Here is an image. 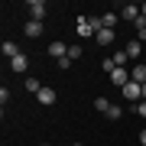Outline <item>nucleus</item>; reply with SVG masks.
Returning a JSON list of instances; mask_svg holds the SVG:
<instances>
[{"label": "nucleus", "instance_id": "f257e3e1", "mask_svg": "<svg viewBox=\"0 0 146 146\" xmlns=\"http://www.w3.org/2000/svg\"><path fill=\"white\" fill-rule=\"evenodd\" d=\"M120 94H123V101H130V104H140V101H143V84L127 81L123 88H120Z\"/></svg>", "mask_w": 146, "mask_h": 146}, {"label": "nucleus", "instance_id": "f03ea898", "mask_svg": "<svg viewBox=\"0 0 146 146\" xmlns=\"http://www.w3.org/2000/svg\"><path fill=\"white\" fill-rule=\"evenodd\" d=\"M46 13H49V7H46V0H29V20H46Z\"/></svg>", "mask_w": 146, "mask_h": 146}, {"label": "nucleus", "instance_id": "7ed1b4c3", "mask_svg": "<svg viewBox=\"0 0 146 146\" xmlns=\"http://www.w3.org/2000/svg\"><path fill=\"white\" fill-rule=\"evenodd\" d=\"M36 101H39L42 107H52L55 101H58V91H55V88H42V91L36 94Z\"/></svg>", "mask_w": 146, "mask_h": 146}, {"label": "nucleus", "instance_id": "20e7f679", "mask_svg": "<svg viewBox=\"0 0 146 146\" xmlns=\"http://www.w3.org/2000/svg\"><path fill=\"white\" fill-rule=\"evenodd\" d=\"M120 20L136 23V20H140V7H136V3H123V7H120Z\"/></svg>", "mask_w": 146, "mask_h": 146}, {"label": "nucleus", "instance_id": "39448f33", "mask_svg": "<svg viewBox=\"0 0 146 146\" xmlns=\"http://www.w3.org/2000/svg\"><path fill=\"white\" fill-rule=\"evenodd\" d=\"M123 52L130 55V62L136 65V62H140V55H143V42H140V39H130V42H127V49H123Z\"/></svg>", "mask_w": 146, "mask_h": 146}, {"label": "nucleus", "instance_id": "423d86ee", "mask_svg": "<svg viewBox=\"0 0 146 146\" xmlns=\"http://www.w3.org/2000/svg\"><path fill=\"white\" fill-rule=\"evenodd\" d=\"M127 81H130V68H114V72H110V84H117V88H123Z\"/></svg>", "mask_w": 146, "mask_h": 146}, {"label": "nucleus", "instance_id": "0eeeda50", "mask_svg": "<svg viewBox=\"0 0 146 146\" xmlns=\"http://www.w3.org/2000/svg\"><path fill=\"white\" fill-rule=\"evenodd\" d=\"M49 55H52V58H68V46H65L62 39L49 42Z\"/></svg>", "mask_w": 146, "mask_h": 146}, {"label": "nucleus", "instance_id": "6e6552de", "mask_svg": "<svg viewBox=\"0 0 146 146\" xmlns=\"http://www.w3.org/2000/svg\"><path fill=\"white\" fill-rule=\"evenodd\" d=\"M130 81H136V84H146V65H143V62L130 65Z\"/></svg>", "mask_w": 146, "mask_h": 146}, {"label": "nucleus", "instance_id": "1a4fd4ad", "mask_svg": "<svg viewBox=\"0 0 146 146\" xmlns=\"http://www.w3.org/2000/svg\"><path fill=\"white\" fill-rule=\"evenodd\" d=\"M0 52H3V58H7V62H13V58H16V55H20V46H16V42H13V39H7V42H3V46H0Z\"/></svg>", "mask_w": 146, "mask_h": 146}, {"label": "nucleus", "instance_id": "9d476101", "mask_svg": "<svg viewBox=\"0 0 146 146\" xmlns=\"http://www.w3.org/2000/svg\"><path fill=\"white\" fill-rule=\"evenodd\" d=\"M78 36H84V39H94L98 33L91 29V23H88V16H78Z\"/></svg>", "mask_w": 146, "mask_h": 146}, {"label": "nucleus", "instance_id": "9b49d317", "mask_svg": "<svg viewBox=\"0 0 146 146\" xmlns=\"http://www.w3.org/2000/svg\"><path fill=\"white\" fill-rule=\"evenodd\" d=\"M23 33H26V39H39V36H42V23H39V20H29Z\"/></svg>", "mask_w": 146, "mask_h": 146}, {"label": "nucleus", "instance_id": "f8f14e48", "mask_svg": "<svg viewBox=\"0 0 146 146\" xmlns=\"http://www.w3.org/2000/svg\"><path fill=\"white\" fill-rule=\"evenodd\" d=\"M10 68H13V72H26V68H29V55H26V52H20V55L10 62Z\"/></svg>", "mask_w": 146, "mask_h": 146}, {"label": "nucleus", "instance_id": "ddd939ff", "mask_svg": "<svg viewBox=\"0 0 146 146\" xmlns=\"http://www.w3.org/2000/svg\"><path fill=\"white\" fill-rule=\"evenodd\" d=\"M114 39H117L114 29H98V36H94V42H98V46H110Z\"/></svg>", "mask_w": 146, "mask_h": 146}, {"label": "nucleus", "instance_id": "4468645a", "mask_svg": "<svg viewBox=\"0 0 146 146\" xmlns=\"http://www.w3.org/2000/svg\"><path fill=\"white\" fill-rule=\"evenodd\" d=\"M110 62H114V68H127V65H133V62H130V55H127L123 49H120V52H114V55H110Z\"/></svg>", "mask_w": 146, "mask_h": 146}, {"label": "nucleus", "instance_id": "2eb2a0df", "mask_svg": "<svg viewBox=\"0 0 146 146\" xmlns=\"http://www.w3.org/2000/svg\"><path fill=\"white\" fill-rule=\"evenodd\" d=\"M117 23H120V13H114V10H110V13H104V29H114Z\"/></svg>", "mask_w": 146, "mask_h": 146}, {"label": "nucleus", "instance_id": "dca6fc26", "mask_svg": "<svg viewBox=\"0 0 146 146\" xmlns=\"http://www.w3.org/2000/svg\"><path fill=\"white\" fill-rule=\"evenodd\" d=\"M23 88H26L29 94H39V91H42V84H39V78H26V81H23Z\"/></svg>", "mask_w": 146, "mask_h": 146}, {"label": "nucleus", "instance_id": "f3484780", "mask_svg": "<svg viewBox=\"0 0 146 146\" xmlns=\"http://www.w3.org/2000/svg\"><path fill=\"white\" fill-rule=\"evenodd\" d=\"M94 107H98L101 114H110V107H114V104H110L107 98H94Z\"/></svg>", "mask_w": 146, "mask_h": 146}, {"label": "nucleus", "instance_id": "a211bd4d", "mask_svg": "<svg viewBox=\"0 0 146 146\" xmlns=\"http://www.w3.org/2000/svg\"><path fill=\"white\" fill-rule=\"evenodd\" d=\"M81 52H84L81 46H68V58H72V62H78V58H81Z\"/></svg>", "mask_w": 146, "mask_h": 146}, {"label": "nucleus", "instance_id": "6ab92c4d", "mask_svg": "<svg viewBox=\"0 0 146 146\" xmlns=\"http://www.w3.org/2000/svg\"><path fill=\"white\" fill-rule=\"evenodd\" d=\"M133 114H136V117H143V120H146V101H140V104H133Z\"/></svg>", "mask_w": 146, "mask_h": 146}, {"label": "nucleus", "instance_id": "aec40b11", "mask_svg": "<svg viewBox=\"0 0 146 146\" xmlns=\"http://www.w3.org/2000/svg\"><path fill=\"white\" fill-rule=\"evenodd\" d=\"M107 117H110V120H120V117H123V110H120V107L114 104V107H110V114H107Z\"/></svg>", "mask_w": 146, "mask_h": 146}, {"label": "nucleus", "instance_id": "412c9836", "mask_svg": "<svg viewBox=\"0 0 146 146\" xmlns=\"http://www.w3.org/2000/svg\"><path fill=\"white\" fill-rule=\"evenodd\" d=\"M136 143H140V146H146V130H140V133H136Z\"/></svg>", "mask_w": 146, "mask_h": 146}, {"label": "nucleus", "instance_id": "4be33fe9", "mask_svg": "<svg viewBox=\"0 0 146 146\" xmlns=\"http://www.w3.org/2000/svg\"><path fill=\"white\" fill-rule=\"evenodd\" d=\"M140 13H143V16H146V0H143V3H140Z\"/></svg>", "mask_w": 146, "mask_h": 146}, {"label": "nucleus", "instance_id": "5701e85b", "mask_svg": "<svg viewBox=\"0 0 146 146\" xmlns=\"http://www.w3.org/2000/svg\"><path fill=\"white\" fill-rule=\"evenodd\" d=\"M143 101H146V84H143Z\"/></svg>", "mask_w": 146, "mask_h": 146}, {"label": "nucleus", "instance_id": "b1692460", "mask_svg": "<svg viewBox=\"0 0 146 146\" xmlns=\"http://www.w3.org/2000/svg\"><path fill=\"white\" fill-rule=\"evenodd\" d=\"M72 146H84V143H72Z\"/></svg>", "mask_w": 146, "mask_h": 146}, {"label": "nucleus", "instance_id": "393cba45", "mask_svg": "<svg viewBox=\"0 0 146 146\" xmlns=\"http://www.w3.org/2000/svg\"><path fill=\"white\" fill-rule=\"evenodd\" d=\"M42 146H49V143H42Z\"/></svg>", "mask_w": 146, "mask_h": 146}]
</instances>
